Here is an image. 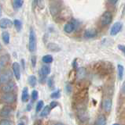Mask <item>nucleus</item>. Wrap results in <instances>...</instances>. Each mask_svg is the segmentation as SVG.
<instances>
[{"instance_id":"obj_3","label":"nucleus","mask_w":125,"mask_h":125,"mask_svg":"<svg viewBox=\"0 0 125 125\" xmlns=\"http://www.w3.org/2000/svg\"><path fill=\"white\" fill-rule=\"evenodd\" d=\"M12 73L10 70L2 73L0 74V85H5L7 83L10 82L11 79H12Z\"/></svg>"},{"instance_id":"obj_9","label":"nucleus","mask_w":125,"mask_h":125,"mask_svg":"<svg viewBox=\"0 0 125 125\" xmlns=\"http://www.w3.org/2000/svg\"><path fill=\"white\" fill-rule=\"evenodd\" d=\"M13 73L14 77H16L17 80H20L21 78V66L17 62H14L12 65Z\"/></svg>"},{"instance_id":"obj_39","label":"nucleus","mask_w":125,"mask_h":125,"mask_svg":"<svg viewBox=\"0 0 125 125\" xmlns=\"http://www.w3.org/2000/svg\"><path fill=\"white\" fill-rule=\"evenodd\" d=\"M2 6H1V5H0V17H1V16H2Z\"/></svg>"},{"instance_id":"obj_35","label":"nucleus","mask_w":125,"mask_h":125,"mask_svg":"<svg viewBox=\"0 0 125 125\" xmlns=\"http://www.w3.org/2000/svg\"><path fill=\"white\" fill-rule=\"evenodd\" d=\"M119 49L122 52L124 55H125V45H118Z\"/></svg>"},{"instance_id":"obj_33","label":"nucleus","mask_w":125,"mask_h":125,"mask_svg":"<svg viewBox=\"0 0 125 125\" xmlns=\"http://www.w3.org/2000/svg\"><path fill=\"white\" fill-rule=\"evenodd\" d=\"M57 105H58V103H57L56 101H53V102H51V103H50L49 106H50V109H54V108L57 107Z\"/></svg>"},{"instance_id":"obj_1","label":"nucleus","mask_w":125,"mask_h":125,"mask_svg":"<svg viewBox=\"0 0 125 125\" xmlns=\"http://www.w3.org/2000/svg\"><path fill=\"white\" fill-rule=\"evenodd\" d=\"M36 32L33 28L31 27L30 32H29V44H28V49L30 52H35L36 50Z\"/></svg>"},{"instance_id":"obj_10","label":"nucleus","mask_w":125,"mask_h":125,"mask_svg":"<svg viewBox=\"0 0 125 125\" xmlns=\"http://www.w3.org/2000/svg\"><path fill=\"white\" fill-rule=\"evenodd\" d=\"M112 105V102L110 99H104L102 101V109L105 112H110Z\"/></svg>"},{"instance_id":"obj_21","label":"nucleus","mask_w":125,"mask_h":125,"mask_svg":"<svg viewBox=\"0 0 125 125\" xmlns=\"http://www.w3.org/2000/svg\"><path fill=\"white\" fill-rule=\"evenodd\" d=\"M47 49L52 52H59L61 50V48L55 43H49L47 45Z\"/></svg>"},{"instance_id":"obj_42","label":"nucleus","mask_w":125,"mask_h":125,"mask_svg":"<svg viewBox=\"0 0 125 125\" xmlns=\"http://www.w3.org/2000/svg\"><path fill=\"white\" fill-rule=\"evenodd\" d=\"M55 125H64L63 124H61V123H59V124H56Z\"/></svg>"},{"instance_id":"obj_18","label":"nucleus","mask_w":125,"mask_h":125,"mask_svg":"<svg viewBox=\"0 0 125 125\" xmlns=\"http://www.w3.org/2000/svg\"><path fill=\"white\" fill-rule=\"evenodd\" d=\"M29 99V94H28V88L27 87H25L22 90V94H21V100L23 103H26L28 102Z\"/></svg>"},{"instance_id":"obj_28","label":"nucleus","mask_w":125,"mask_h":125,"mask_svg":"<svg viewBox=\"0 0 125 125\" xmlns=\"http://www.w3.org/2000/svg\"><path fill=\"white\" fill-rule=\"evenodd\" d=\"M43 106H44V103H43V101H42V100H40V101L38 102L37 105H36V111L37 113L40 112V111L42 110V109L43 108Z\"/></svg>"},{"instance_id":"obj_29","label":"nucleus","mask_w":125,"mask_h":125,"mask_svg":"<svg viewBox=\"0 0 125 125\" xmlns=\"http://www.w3.org/2000/svg\"><path fill=\"white\" fill-rule=\"evenodd\" d=\"M60 96H61L60 90H57V91L54 92L51 95H50V97H51L52 99H58V98H60Z\"/></svg>"},{"instance_id":"obj_25","label":"nucleus","mask_w":125,"mask_h":125,"mask_svg":"<svg viewBox=\"0 0 125 125\" xmlns=\"http://www.w3.org/2000/svg\"><path fill=\"white\" fill-rule=\"evenodd\" d=\"M117 70H118V77H119V79L120 80H122L123 79V77H124V66L118 64L117 65Z\"/></svg>"},{"instance_id":"obj_37","label":"nucleus","mask_w":125,"mask_h":125,"mask_svg":"<svg viewBox=\"0 0 125 125\" xmlns=\"http://www.w3.org/2000/svg\"><path fill=\"white\" fill-rule=\"evenodd\" d=\"M72 66L73 68H77V64H76V60H75L72 62Z\"/></svg>"},{"instance_id":"obj_16","label":"nucleus","mask_w":125,"mask_h":125,"mask_svg":"<svg viewBox=\"0 0 125 125\" xmlns=\"http://www.w3.org/2000/svg\"><path fill=\"white\" fill-rule=\"evenodd\" d=\"M86 69L84 67H80L78 68L77 72H76V77L79 81L83 80L86 77Z\"/></svg>"},{"instance_id":"obj_23","label":"nucleus","mask_w":125,"mask_h":125,"mask_svg":"<svg viewBox=\"0 0 125 125\" xmlns=\"http://www.w3.org/2000/svg\"><path fill=\"white\" fill-rule=\"evenodd\" d=\"M50 109L49 105H46V106L42 109V112L40 113V116L42 117H46V116H47L49 114H50Z\"/></svg>"},{"instance_id":"obj_4","label":"nucleus","mask_w":125,"mask_h":125,"mask_svg":"<svg viewBox=\"0 0 125 125\" xmlns=\"http://www.w3.org/2000/svg\"><path fill=\"white\" fill-rule=\"evenodd\" d=\"M50 11L52 16H56L61 11V2H52L50 6Z\"/></svg>"},{"instance_id":"obj_7","label":"nucleus","mask_w":125,"mask_h":125,"mask_svg":"<svg viewBox=\"0 0 125 125\" xmlns=\"http://www.w3.org/2000/svg\"><path fill=\"white\" fill-rule=\"evenodd\" d=\"M123 24L121 22H116L114 24L112 25L110 30V35L112 36H115L117 34H118L120 31L122 30Z\"/></svg>"},{"instance_id":"obj_30","label":"nucleus","mask_w":125,"mask_h":125,"mask_svg":"<svg viewBox=\"0 0 125 125\" xmlns=\"http://www.w3.org/2000/svg\"><path fill=\"white\" fill-rule=\"evenodd\" d=\"M38 96H39V92L36 91V90H33V91L32 92V95H31V98H32V100L33 102L37 100Z\"/></svg>"},{"instance_id":"obj_17","label":"nucleus","mask_w":125,"mask_h":125,"mask_svg":"<svg viewBox=\"0 0 125 125\" xmlns=\"http://www.w3.org/2000/svg\"><path fill=\"white\" fill-rule=\"evenodd\" d=\"M9 56L5 55V56H2V57H0V70L4 69V67L6 66L7 62L9 61Z\"/></svg>"},{"instance_id":"obj_22","label":"nucleus","mask_w":125,"mask_h":125,"mask_svg":"<svg viewBox=\"0 0 125 125\" xmlns=\"http://www.w3.org/2000/svg\"><path fill=\"white\" fill-rule=\"evenodd\" d=\"M23 4H24V1L23 0H14V1H13L14 9L16 10H19L23 6Z\"/></svg>"},{"instance_id":"obj_5","label":"nucleus","mask_w":125,"mask_h":125,"mask_svg":"<svg viewBox=\"0 0 125 125\" xmlns=\"http://www.w3.org/2000/svg\"><path fill=\"white\" fill-rule=\"evenodd\" d=\"M2 99L4 103H8V104H11V103H13L16 101L17 95H15L14 93H12V92L5 93V94H3V95L2 96Z\"/></svg>"},{"instance_id":"obj_6","label":"nucleus","mask_w":125,"mask_h":125,"mask_svg":"<svg viewBox=\"0 0 125 125\" xmlns=\"http://www.w3.org/2000/svg\"><path fill=\"white\" fill-rule=\"evenodd\" d=\"M50 67L46 65L42 66L40 70L39 71V74H40V79L41 81V82H42V81H44L46 79V77L50 74Z\"/></svg>"},{"instance_id":"obj_32","label":"nucleus","mask_w":125,"mask_h":125,"mask_svg":"<svg viewBox=\"0 0 125 125\" xmlns=\"http://www.w3.org/2000/svg\"><path fill=\"white\" fill-rule=\"evenodd\" d=\"M47 84H48V86L50 88H52L54 87V80H53V78L52 77H50L48 79V81H47Z\"/></svg>"},{"instance_id":"obj_38","label":"nucleus","mask_w":125,"mask_h":125,"mask_svg":"<svg viewBox=\"0 0 125 125\" xmlns=\"http://www.w3.org/2000/svg\"><path fill=\"white\" fill-rule=\"evenodd\" d=\"M122 91L124 93H125V82L123 84V86H122Z\"/></svg>"},{"instance_id":"obj_31","label":"nucleus","mask_w":125,"mask_h":125,"mask_svg":"<svg viewBox=\"0 0 125 125\" xmlns=\"http://www.w3.org/2000/svg\"><path fill=\"white\" fill-rule=\"evenodd\" d=\"M0 125H12V124H11V121L10 120L4 119L0 121Z\"/></svg>"},{"instance_id":"obj_44","label":"nucleus","mask_w":125,"mask_h":125,"mask_svg":"<svg viewBox=\"0 0 125 125\" xmlns=\"http://www.w3.org/2000/svg\"><path fill=\"white\" fill-rule=\"evenodd\" d=\"M112 125H120L119 124H113Z\"/></svg>"},{"instance_id":"obj_11","label":"nucleus","mask_w":125,"mask_h":125,"mask_svg":"<svg viewBox=\"0 0 125 125\" xmlns=\"http://www.w3.org/2000/svg\"><path fill=\"white\" fill-rule=\"evenodd\" d=\"M13 23H14L11 21L10 19L2 18L0 20V27L2 29H6V28H8V27H12Z\"/></svg>"},{"instance_id":"obj_20","label":"nucleus","mask_w":125,"mask_h":125,"mask_svg":"<svg viewBox=\"0 0 125 125\" xmlns=\"http://www.w3.org/2000/svg\"><path fill=\"white\" fill-rule=\"evenodd\" d=\"M2 38L3 42L5 43L6 45L10 44V36L8 31H3L2 33Z\"/></svg>"},{"instance_id":"obj_40","label":"nucleus","mask_w":125,"mask_h":125,"mask_svg":"<svg viewBox=\"0 0 125 125\" xmlns=\"http://www.w3.org/2000/svg\"><path fill=\"white\" fill-rule=\"evenodd\" d=\"M30 109H31V105L29 104V105H28V108H27V110H28V111H29Z\"/></svg>"},{"instance_id":"obj_15","label":"nucleus","mask_w":125,"mask_h":125,"mask_svg":"<svg viewBox=\"0 0 125 125\" xmlns=\"http://www.w3.org/2000/svg\"><path fill=\"white\" fill-rule=\"evenodd\" d=\"M77 116L81 122H86L88 120V114L86 110H80L77 113Z\"/></svg>"},{"instance_id":"obj_26","label":"nucleus","mask_w":125,"mask_h":125,"mask_svg":"<svg viewBox=\"0 0 125 125\" xmlns=\"http://www.w3.org/2000/svg\"><path fill=\"white\" fill-rule=\"evenodd\" d=\"M28 83L29 84L32 86V87H35L37 84V78L36 76L34 75H31L28 77Z\"/></svg>"},{"instance_id":"obj_2","label":"nucleus","mask_w":125,"mask_h":125,"mask_svg":"<svg viewBox=\"0 0 125 125\" xmlns=\"http://www.w3.org/2000/svg\"><path fill=\"white\" fill-rule=\"evenodd\" d=\"M112 21V15L111 12L105 11L101 17V23L102 26H107L110 24Z\"/></svg>"},{"instance_id":"obj_41","label":"nucleus","mask_w":125,"mask_h":125,"mask_svg":"<svg viewBox=\"0 0 125 125\" xmlns=\"http://www.w3.org/2000/svg\"><path fill=\"white\" fill-rule=\"evenodd\" d=\"M109 2H110V3H112V4H115V3H116V2H117V1H114V2H112V1H109Z\"/></svg>"},{"instance_id":"obj_27","label":"nucleus","mask_w":125,"mask_h":125,"mask_svg":"<svg viewBox=\"0 0 125 125\" xmlns=\"http://www.w3.org/2000/svg\"><path fill=\"white\" fill-rule=\"evenodd\" d=\"M14 27H16L17 31H21V30L22 28V23L19 21V20H14Z\"/></svg>"},{"instance_id":"obj_14","label":"nucleus","mask_w":125,"mask_h":125,"mask_svg":"<svg viewBox=\"0 0 125 125\" xmlns=\"http://www.w3.org/2000/svg\"><path fill=\"white\" fill-rule=\"evenodd\" d=\"M76 27V25L75 24V23H74L73 21L72 22H69V23H66V24L65 25L64 31H65L66 33L70 34V33H72V32H73L74 31H75Z\"/></svg>"},{"instance_id":"obj_43","label":"nucleus","mask_w":125,"mask_h":125,"mask_svg":"<svg viewBox=\"0 0 125 125\" xmlns=\"http://www.w3.org/2000/svg\"><path fill=\"white\" fill-rule=\"evenodd\" d=\"M18 125H25V124L24 123H20Z\"/></svg>"},{"instance_id":"obj_19","label":"nucleus","mask_w":125,"mask_h":125,"mask_svg":"<svg viewBox=\"0 0 125 125\" xmlns=\"http://www.w3.org/2000/svg\"><path fill=\"white\" fill-rule=\"evenodd\" d=\"M95 125H106V118L104 115H100L96 120Z\"/></svg>"},{"instance_id":"obj_24","label":"nucleus","mask_w":125,"mask_h":125,"mask_svg":"<svg viewBox=\"0 0 125 125\" xmlns=\"http://www.w3.org/2000/svg\"><path fill=\"white\" fill-rule=\"evenodd\" d=\"M53 60H54V59L51 55H45V56H42V61L45 62V63H51Z\"/></svg>"},{"instance_id":"obj_8","label":"nucleus","mask_w":125,"mask_h":125,"mask_svg":"<svg viewBox=\"0 0 125 125\" xmlns=\"http://www.w3.org/2000/svg\"><path fill=\"white\" fill-rule=\"evenodd\" d=\"M15 88H16V84L13 81H10L9 83H7L6 84L2 85L1 89H2V91L5 93H10L14 91Z\"/></svg>"},{"instance_id":"obj_34","label":"nucleus","mask_w":125,"mask_h":125,"mask_svg":"<svg viewBox=\"0 0 125 125\" xmlns=\"http://www.w3.org/2000/svg\"><path fill=\"white\" fill-rule=\"evenodd\" d=\"M32 65L33 67H36V56H32Z\"/></svg>"},{"instance_id":"obj_13","label":"nucleus","mask_w":125,"mask_h":125,"mask_svg":"<svg viewBox=\"0 0 125 125\" xmlns=\"http://www.w3.org/2000/svg\"><path fill=\"white\" fill-rule=\"evenodd\" d=\"M97 31L94 28H90L87 29L84 31V34H83V36L85 38H95L97 36Z\"/></svg>"},{"instance_id":"obj_36","label":"nucleus","mask_w":125,"mask_h":125,"mask_svg":"<svg viewBox=\"0 0 125 125\" xmlns=\"http://www.w3.org/2000/svg\"><path fill=\"white\" fill-rule=\"evenodd\" d=\"M66 91H67L68 93H71L72 92V86L70 84H67V86H66Z\"/></svg>"},{"instance_id":"obj_12","label":"nucleus","mask_w":125,"mask_h":125,"mask_svg":"<svg viewBox=\"0 0 125 125\" xmlns=\"http://www.w3.org/2000/svg\"><path fill=\"white\" fill-rule=\"evenodd\" d=\"M12 111H13L12 107L10 106V105H6L0 111V116L2 117H7L11 114Z\"/></svg>"}]
</instances>
